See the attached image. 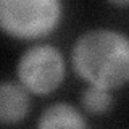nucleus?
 Wrapping results in <instances>:
<instances>
[{"mask_svg": "<svg viewBox=\"0 0 129 129\" xmlns=\"http://www.w3.org/2000/svg\"><path fill=\"white\" fill-rule=\"evenodd\" d=\"M71 64L89 86L113 90L129 79V42L126 34L95 27L76 39L71 48Z\"/></svg>", "mask_w": 129, "mask_h": 129, "instance_id": "obj_1", "label": "nucleus"}, {"mask_svg": "<svg viewBox=\"0 0 129 129\" xmlns=\"http://www.w3.org/2000/svg\"><path fill=\"white\" fill-rule=\"evenodd\" d=\"M63 19L58 0H0V31L15 39H39L52 34Z\"/></svg>", "mask_w": 129, "mask_h": 129, "instance_id": "obj_2", "label": "nucleus"}, {"mask_svg": "<svg viewBox=\"0 0 129 129\" xmlns=\"http://www.w3.org/2000/svg\"><path fill=\"white\" fill-rule=\"evenodd\" d=\"M64 56L52 44H36L23 52L16 64L18 82L32 95H48L61 86Z\"/></svg>", "mask_w": 129, "mask_h": 129, "instance_id": "obj_3", "label": "nucleus"}, {"mask_svg": "<svg viewBox=\"0 0 129 129\" xmlns=\"http://www.w3.org/2000/svg\"><path fill=\"white\" fill-rule=\"evenodd\" d=\"M31 111V94L19 82H0V124H18Z\"/></svg>", "mask_w": 129, "mask_h": 129, "instance_id": "obj_4", "label": "nucleus"}, {"mask_svg": "<svg viewBox=\"0 0 129 129\" xmlns=\"http://www.w3.org/2000/svg\"><path fill=\"white\" fill-rule=\"evenodd\" d=\"M37 129H87V123L76 107L58 102L42 111L37 121Z\"/></svg>", "mask_w": 129, "mask_h": 129, "instance_id": "obj_5", "label": "nucleus"}, {"mask_svg": "<svg viewBox=\"0 0 129 129\" xmlns=\"http://www.w3.org/2000/svg\"><path fill=\"white\" fill-rule=\"evenodd\" d=\"M81 105L89 115H103L111 108L113 95L107 89L89 86L81 95Z\"/></svg>", "mask_w": 129, "mask_h": 129, "instance_id": "obj_6", "label": "nucleus"}]
</instances>
